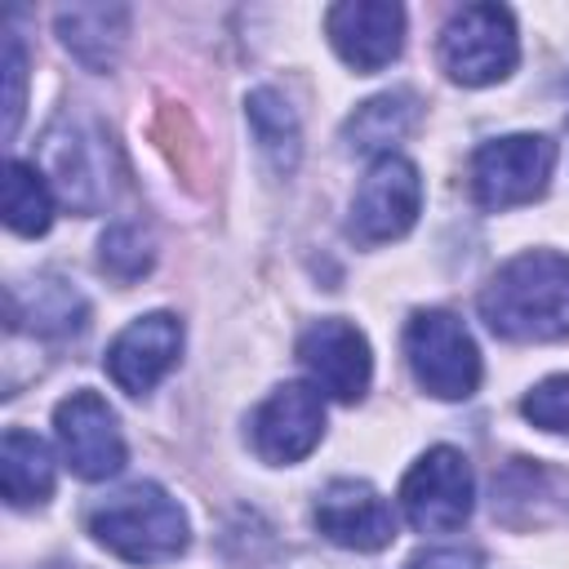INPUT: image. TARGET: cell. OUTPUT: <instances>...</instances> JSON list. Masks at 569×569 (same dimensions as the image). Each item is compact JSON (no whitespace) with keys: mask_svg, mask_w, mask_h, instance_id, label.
<instances>
[{"mask_svg":"<svg viewBox=\"0 0 569 569\" xmlns=\"http://www.w3.org/2000/svg\"><path fill=\"white\" fill-rule=\"evenodd\" d=\"M480 320L507 342L569 338V258L529 249L502 262L476 298Z\"/></svg>","mask_w":569,"mask_h":569,"instance_id":"1","label":"cell"},{"mask_svg":"<svg viewBox=\"0 0 569 569\" xmlns=\"http://www.w3.org/2000/svg\"><path fill=\"white\" fill-rule=\"evenodd\" d=\"M89 533L98 547H107L111 556H120L129 565L178 560L191 542L187 511L156 480H138V485H124L120 493L102 498L89 511Z\"/></svg>","mask_w":569,"mask_h":569,"instance_id":"2","label":"cell"},{"mask_svg":"<svg viewBox=\"0 0 569 569\" xmlns=\"http://www.w3.org/2000/svg\"><path fill=\"white\" fill-rule=\"evenodd\" d=\"M405 360L418 378V387L436 400H467L480 387V351L467 325L445 311L427 307L413 311L405 325Z\"/></svg>","mask_w":569,"mask_h":569,"instance_id":"3","label":"cell"},{"mask_svg":"<svg viewBox=\"0 0 569 569\" xmlns=\"http://www.w3.org/2000/svg\"><path fill=\"white\" fill-rule=\"evenodd\" d=\"M520 58L516 18L502 4H467L440 31V67L453 84L485 89L511 76Z\"/></svg>","mask_w":569,"mask_h":569,"instance_id":"4","label":"cell"},{"mask_svg":"<svg viewBox=\"0 0 569 569\" xmlns=\"http://www.w3.org/2000/svg\"><path fill=\"white\" fill-rule=\"evenodd\" d=\"M111 147L93 120L58 116L40 142V173L49 178L53 196L76 213H98L111 200Z\"/></svg>","mask_w":569,"mask_h":569,"instance_id":"5","label":"cell"},{"mask_svg":"<svg viewBox=\"0 0 569 569\" xmlns=\"http://www.w3.org/2000/svg\"><path fill=\"white\" fill-rule=\"evenodd\" d=\"M556 169V142L547 133L489 138L471 156V200L489 213L529 204L547 191Z\"/></svg>","mask_w":569,"mask_h":569,"instance_id":"6","label":"cell"},{"mask_svg":"<svg viewBox=\"0 0 569 569\" xmlns=\"http://www.w3.org/2000/svg\"><path fill=\"white\" fill-rule=\"evenodd\" d=\"M476 476L462 449L436 445L427 449L400 480V511L418 533H449L471 516Z\"/></svg>","mask_w":569,"mask_h":569,"instance_id":"7","label":"cell"},{"mask_svg":"<svg viewBox=\"0 0 569 569\" xmlns=\"http://www.w3.org/2000/svg\"><path fill=\"white\" fill-rule=\"evenodd\" d=\"M422 213V173L405 156H378L365 173V182L351 196L347 236L356 244H387L400 240Z\"/></svg>","mask_w":569,"mask_h":569,"instance_id":"8","label":"cell"},{"mask_svg":"<svg viewBox=\"0 0 569 569\" xmlns=\"http://www.w3.org/2000/svg\"><path fill=\"white\" fill-rule=\"evenodd\" d=\"M325 436V396L311 382H280L249 418L253 453L271 467L302 462Z\"/></svg>","mask_w":569,"mask_h":569,"instance_id":"9","label":"cell"},{"mask_svg":"<svg viewBox=\"0 0 569 569\" xmlns=\"http://www.w3.org/2000/svg\"><path fill=\"white\" fill-rule=\"evenodd\" d=\"M298 365L307 369L311 387L329 400L356 405L369 391L373 378V356H369V338L351 325V320H316L311 329H302L298 338Z\"/></svg>","mask_w":569,"mask_h":569,"instance_id":"10","label":"cell"},{"mask_svg":"<svg viewBox=\"0 0 569 569\" xmlns=\"http://www.w3.org/2000/svg\"><path fill=\"white\" fill-rule=\"evenodd\" d=\"M53 436L80 480H111L124 467V436L116 409L98 391H71L53 409Z\"/></svg>","mask_w":569,"mask_h":569,"instance_id":"11","label":"cell"},{"mask_svg":"<svg viewBox=\"0 0 569 569\" xmlns=\"http://www.w3.org/2000/svg\"><path fill=\"white\" fill-rule=\"evenodd\" d=\"M178 351H182V320L173 311H147L111 338L102 365L120 391L147 396L178 365Z\"/></svg>","mask_w":569,"mask_h":569,"instance_id":"12","label":"cell"},{"mask_svg":"<svg viewBox=\"0 0 569 569\" xmlns=\"http://www.w3.org/2000/svg\"><path fill=\"white\" fill-rule=\"evenodd\" d=\"M329 44L351 71H382L400 58L405 44V9L391 0H342L325 13Z\"/></svg>","mask_w":569,"mask_h":569,"instance_id":"13","label":"cell"},{"mask_svg":"<svg viewBox=\"0 0 569 569\" xmlns=\"http://www.w3.org/2000/svg\"><path fill=\"white\" fill-rule=\"evenodd\" d=\"M316 529L347 551H382L396 538L391 502L365 480H329L311 511Z\"/></svg>","mask_w":569,"mask_h":569,"instance_id":"14","label":"cell"},{"mask_svg":"<svg viewBox=\"0 0 569 569\" xmlns=\"http://www.w3.org/2000/svg\"><path fill=\"white\" fill-rule=\"evenodd\" d=\"M58 36L76 62L89 71H111L124 36H129V9L124 4H71L58 9Z\"/></svg>","mask_w":569,"mask_h":569,"instance_id":"15","label":"cell"},{"mask_svg":"<svg viewBox=\"0 0 569 569\" xmlns=\"http://www.w3.org/2000/svg\"><path fill=\"white\" fill-rule=\"evenodd\" d=\"M53 480H58V467H53L49 445L27 427H9L4 440H0V489H4V502L9 507H40V502H49Z\"/></svg>","mask_w":569,"mask_h":569,"instance_id":"16","label":"cell"},{"mask_svg":"<svg viewBox=\"0 0 569 569\" xmlns=\"http://www.w3.org/2000/svg\"><path fill=\"white\" fill-rule=\"evenodd\" d=\"M413 120H418V98H413L409 89H387V93L360 102V107L347 116L342 138H347V147L360 151V156H369V151L391 156V142H400V138L413 129Z\"/></svg>","mask_w":569,"mask_h":569,"instance_id":"17","label":"cell"},{"mask_svg":"<svg viewBox=\"0 0 569 569\" xmlns=\"http://www.w3.org/2000/svg\"><path fill=\"white\" fill-rule=\"evenodd\" d=\"M244 116H249L253 142L267 156V164L276 173H293V164L302 156V129H298V116L289 111V102L276 89H253L244 98Z\"/></svg>","mask_w":569,"mask_h":569,"instance_id":"18","label":"cell"},{"mask_svg":"<svg viewBox=\"0 0 569 569\" xmlns=\"http://www.w3.org/2000/svg\"><path fill=\"white\" fill-rule=\"evenodd\" d=\"M53 222V187L40 164L9 160L4 164V227L18 236H44Z\"/></svg>","mask_w":569,"mask_h":569,"instance_id":"19","label":"cell"},{"mask_svg":"<svg viewBox=\"0 0 569 569\" xmlns=\"http://www.w3.org/2000/svg\"><path fill=\"white\" fill-rule=\"evenodd\" d=\"M84 316H89L84 298L71 284H62V280H40L31 307L9 302V325H22L27 320L36 333H58V338L62 333H80L84 329Z\"/></svg>","mask_w":569,"mask_h":569,"instance_id":"20","label":"cell"},{"mask_svg":"<svg viewBox=\"0 0 569 569\" xmlns=\"http://www.w3.org/2000/svg\"><path fill=\"white\" fill-rule=\"evenodd\" d=\"M151 236L138 227V222H116L107 227V236L98 240V267L120 280V284H133L138 276L151 271Z\"/></svg>","mask_w":569,"mask_h":569,"instance_id":"21","label":"cell"},{"mask_svg":"<svg viewBox=\"0 0 569 569\" xmlns=\"http://www.w3.org/2000/svg\"><path fill=\"white\" fill-rule=\"evenodd\" d=\"M520 413L542 431H569V373H551L520 400Z\"/></svg>","mask_w":569,"mask_h":569,"instance_id":"22","label":"cell"},{"mask_svg":"<svg viewBox=\"0 0 569 569\" xmlns=\"http://www.w3.org/2000/svg\"><path fill=\"white\" fill-rule=\"evenodd\" d=\"M22 89H27V53H22V40L9 31V36H4V142L18 133V120H22Z\"/></svg>","mask_w":569,"mask_h":569,"instance_id":"23","label":"cell"},{"mask_svg":"<svg viewBox=\"0 0 569 569\" xmlns=\"http://www.w3.org/2000/svg\"><path fill=\"white\" fill-rule=\"evenodd\" d=\"M405 569H480V556L467 547H431V551H418Z\"/></svg>","mask_w":569,"mask_h":569,"instance_id":"24","label":"cell"}]
</instances>
